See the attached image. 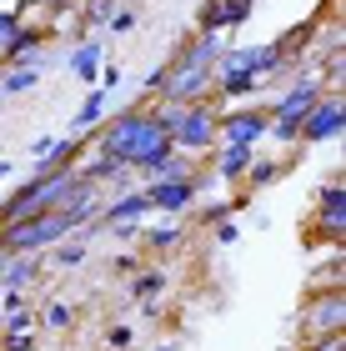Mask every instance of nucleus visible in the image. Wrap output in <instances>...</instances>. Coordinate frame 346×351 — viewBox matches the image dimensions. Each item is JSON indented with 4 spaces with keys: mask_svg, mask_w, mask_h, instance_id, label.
<instances>
[{
    "mask_svg": "<svg viewBox=\"0 0 346 351\" xmlns=\"http://www.w3.org/2000/svg\"><path fill=\"white\" fill-rule=\"evenodd\" d=\"M86 141H90V151L116 156L131 176H156V166L176 151L171 146V131L161 125V116L151 106H125L116 116H106Z\"/></svg>",
    "mask_w": 346,
    "mask_h": 351,
    "instance_id": "obj_1",
    "label": "nucleus"
},
{
    "mask_svg": "<svg viewBox=\"0 0 346 351\" xmlns=\"http://www.w3.org/2000/svg\"><path fill=\"white\" fill-rule=\"evenodd\" d=\"M321 101V75L317 71H291V86L271 101V110H266V141L271 146H296V136H301V121L306 110Z\"/></svg>",
    "mask_w": 346,
    "mask_h": 351,
    "instance_id": "obj_2",
    "label": "nucleus"
},
{
    "mask_svg": "<svg viewBox=\"0 0 346 351\" xmlns=\"http://www.w3.org/2000/svg\"><path fill=\"white\" fill-rule=\"evenodd\" d=\"M71 231H75V216H66V211H25L15 221H0V251H10V256H40V251H51Z\"/></svg>",
    "mask_w": 346,
    "mask_h": 351,
    "instance_id": "obj_3",
    "label": "nucleus"
},
{
    "mask_svg": "<svg viewBox=\"0 0 346 351\" xmlns=\"http://www.w3.org/2000/svg\"><path fill=\"white\" fill-rule=\"evenodd\" d=\"M216 101H196V106H181V116L171 121V146L196 156V161H206L216 151Z\"/></svg>",
    "mask_w": 346,
    "mask_h": 351,
    "instance_id": "obj_4",
    "label": "nucleus"
},
{
    "mask_svg": "<svg viewBox=\"0 0 346 351\" xmlns=\"http://www.w3.org/2000/svg\"><path fill=\"white\" fill-rule=\"evenodd\" d=\"M346 326V291H306V301L296 306V341L311 337H336Z\"/></svg>",
    "mask_w": 346,
    "mask_h": 351,
    "instance_id": "obj_5",
    "label": "nucleus"
},
{
    "mask_svg": "<svg viewBox=\"0 0 346 351\" xmlns=\"http://www.w3.org/2000/svg\"><path fill=\"white\" fill-rule=\"evenodd\" d=\"M266 121V106H216V146H261Z\"/></svg>",
    "mask_w": 346,
    "mask_h": 351,
    "instance_id": "obj_6",
    "label": "nucleus"
},
{
    "mask_svg": "<svg viewBox=\"0 0 346 351\" xmlns=\"http://www.w3.org/2000/svg\"><path fill=\"white\" fill-rule=\"evenodd\" d=\"M146 201H151V211H161V216H186L191 206L201 201V176H151L146 186Z\"/></svg>",
    "mask_w": 346,
    "mask_h": 351,
    "instance_id": "obj_7",
    "label": "nucleus"
},
{
    "mask_svg": "<svg viewBox=\"0 0 346 351\" xmlns=\"http://www.w3.org/2000/svg\"><path fill=\"white\" fill-rule=\"evenodd\" d=\"M346 131V95H332L321 90V101L306 110L301 121V136H296V146H321V141H336Z\"/></svg>",
    "mask_w": 346,
    "mask_h": 351,
    "instance_id": "obj_8",
    "label": "nucleus"
},
{
    "mask_svg": "<svg viewBox=\"0 0 346 351\" xmlns=\"http://www.w3.org/2000/svg\"><path fill=\"white\" fill-rule=\"evenodd\" d=\"M306 241H311V246H332V251H341V241H346V201H326V206H317V211H311Z\"/></svg>",
    "mask_w": 346,
    "mask_h": 351,
    "instance_id": "obj_9",
    "label": "nucleus"
},
{
    "mask_svg": "<svg viewBox=\"0 0 346 351\" xmlns=\"http://www.w3.org/2000/svg\"><path fill=\"white\" fill-rule=\"evenodd\" d=\"M251 10H256V0H211V5H201V30H216V36H226V30L246 25Z\"/></svg>",
    "mask_w": 346,
    "mask_h": 351,
    "instance_id": "obj_10",
    "label": "nucleus"
},
{
    "mask_svg": "<svg viewBox=\"0 0 346 351\" xmlns=\"http://www.w3.org/2000/svg\"><path fill=\"white\" fill-rule=\"evenodd\" d=\"M211 171H216V181H226V186H241V176H246V166L256 161V146H216L211 156Z\"/></svg>",
    "mask_w": 346,
    "mask_h": 351,
    "instance_id": "obj_11",
    "label": "nucleus"
},
{
    "mask_svg": "<svg viewBox=\"0 0 346 351\" xmlns=\"http://www.w3.org/2000/svg\"><path fill=\"white\" fill-rule=\"evenodd\" d=\"M101 60H106V40H96V36H81L75 40V51H71V75L75 81H86V86H96V75H101Z\"/></svg>",
    "mask_w": 346,
    "mask_h": 351,
    "instance_id": "obj_12",
    "label": "nucleus"
},
{
    "mask_svg": "<svg viewBox=\"0 0 346 351\" xmlns=\"http://www.w3.org/2000/svg\"><path fill=\"white\" fill-rule=\"evenodd\" d=\"M106 116H111V101H106V90L96 86V90H90L86 101H81V110L71 116V136H90V131H96V125H101Z\"/></svg>",
    "mask_w": 346,
    "mask_h": 351,
    "instance_id": "obj_13",
    "label": "nucleus"
},
{
    "mask_svg": "<svg viewBox=\"0 0 346 351\" xmlns=\"http://www.w3.org/2000/svg\"><path fill=\"white\" fill-rule=\"evenodd\" d=\"M136 241L146 246V251H156V256H166V251H176V246L186 241V231H181V226H171V221H161V226H146V221H140Z\"/></svg>",
    "mask_w": 346,
    "mask_h": 351,
    "instance_id": "obj_14",
    "label": "nucleus"
},
{
    "mask_svg": "<svg viewBox=\"0 0 346 351\" xmlns=\"http://www.w3.org/2000/svg\"><path fill=\"white\" fill-rule=\"evenodd\" d=\"M40 81H45V66H10V71H0V101L36 90Z\"/></svg>",
    "mask_w": 346,
    "mask_h": 351,
    "instance_id": "obj_15",
    "label": "nucleus"
},
{
    "mask_svg": "<svg viewBox=\"0 0 346 351\" xmlns=\"http://www.w3.org/2000/svg\"><path fill=\"white\" fill-rule=\"evenodd\" d=\"M36 276H40V256H10L0 271V291H25Z\"/></svg>",
    "mask_w": 346,
    "mask_h": 351,
    "instance_id": "obj_16",
    "label": "nucleus"
},
{
    "mask_svg": "<svg viewBox=\"0 0 346 351\" xmlns=\"http://www.w3.org/2000/svg\"><path fill=\"white\" fill-rule=\"evenodd\" d=\"M281 171H286V161H276V156H261V151H256V161L246 166V176H241V186L251 191V196H256V191H266V186H271L276 176H281Z\"/></svg>",
    "mask_w": 346,
    "mask_h": 351,
    "instance_id": "obj_17",
    "label": "nucleus"
},
{
    "mask_svg": "<svg viewBox=\"0 0 346 351\" xmlns=\"http://www.w3.org/2000/svg\"><path fill=\"white\" fill-rule=\"evenodd\" d=\"M166 271L161 266H140L131 271V301H156V296H166Z\"/></svg>",
    "mask_w": 346,
    "mask_h": 351,
    "instance_id": "obj_18",
    "label": "nucleus"
},
{
    "mask_svg": "<svg viewBox=\"0 0 346 351\" xmlns=\"http://www.w3.org/2000/svg\"><path fill=\"white\" fill-rule=\"evenodd\" d=\"M51 256H55V266H66V271H71V266H86V256H90V241H81V236L71 231V236H60V241L51 246Z\"/></svg>",
    "mask_w": 346,
    "mask_h": 351,
    "instance_id": "obj_19",
    "label": "nucleus"
},
{
    "mask_svg": "<svg viewBox=\"0 0 346 351\" xmlns=\"http://www.w3.org/2000/svg\"><path fill=\"white\" fill-rule=\"evenodd\" d=\"M341 266H346V261H341V251H332V261H326V271L317 266V271L306 276V291H336V286H341V276H346ZM341 291H346V286H341Z\"/></svg>",
    "mask_w": 346,
    "mask_h": 351,
    "instance_id": "obj_20",
    "label": "nucleus"
},
{
    "mask_svg": "<svg viewBox=\"0 0 346 351\" xmlns=\"http://www.w3.org/2000/svg\"><path fill=\"white\" fill-rule=\"evenodd\" d=\"M86 146H90V141L86 136H55V151H51V161H45V166H75V161H81V156H86Z\"/></svg>",
    "mask_w": 346,
    "mask_h": 351,
    "instance_id": "obj_21",
    "label": "nucleus"
},
{
    "mask_svg": "<svg viewBox=\"0 0 346 351\" xmlns=\"http://www.w3.org/2000/svg\"><path fill=\"white\" fill-rule=\"evenodd\" d=\"M40 316L36 311H25V306H15V311H0V337H15V331H36Z\"/></svg>",
    "mask_w": 346,
    "mask_h": 351,
    "instance_id": "obj_22",
    "label": "nucleus"
},
{
    "mask_svg": "<svg viewBox=\"0 0 346 351\" xmlns=\"http://www.w3.org/2000/svg\"><path fill=\"white\" fill-rule=\"evenodd\" d=\"M111 10H116V0H81V5H75V15H81L86 30L90 25H106V21H111Z\"/></svg>",
    "mask_w": 346,
    "mask_h": 351,
    "instance_id": "obj_23",
    "label": "nucleus"
},
{
    "mask_svg": "<svg viewBox=\"0 0 346 351\" xmlns=\"http://www.w3.org/2000/svg\"><path fill=\"white\" fill-rule=\"evenodd\" d=\"M71 322H75V301H51L40 316V326H55V331H66Z\"/></svg>",
    "mask_w": 346,
    "mask_h": 351,
    "instance_id": "obj_24",
    "label": "nucleus"
},
{
    "mask_svg": "<svg viewBox=\"0 0 346 351\" xmlns=\"http://www.w3.org/2000/svg\"><path fill=\"white\" fill-rule=\"evenodd\" d=\"M106 30H111V36H131V30H136V10L116 5V10H111V21H106Z\"/></svg>",
    "mask_w": 346,
    "mask_h": 351,
    "instance_id": "obj_25",
    "label": "nucleus"
},
{
    "mask_svg": "<svg viewBox=\"0 0 346 351\" xmlns=\"http://www.w3.org/2000/svg\"><path fill=\"white\" fill-rule=\"evenodd\" d=\"M106 346H111V351H131L136 346V331L125 326V322H116L111 331H106Z\"/></svg>",
    "mask_w": 346,
    "mask_h": 351,
    "instance_id": "obj_26",
    "label": "nucleus"
},
{
    "mask_svg": "<svg viewBox=\"0 0 346 351\" xmlns=\"http://www.w3.org/2000/svg\"><path fill=\"white\" fill-rule=\"evenodd\" d=\"M15 36H21V15H15V10H0V51H5Z\"/></svg>",
    "mask_w": 346,
    "mask_h": 351,
    "instance_id": "obj_27",
    "label": "nucleus"
},
{
    "mask_svg": "<svg viewBox=\"0 0 346 351\" xmlns=\"http://www.w3.org/2000/svg\"><path fill=\"white\" fill-rule=\"evenodd\" d=\"M96 81H101V90H106V95H111V90H121V86H125V71H121V66H106V60H101V75H96Z\"/></svg>",
    "mask_w": 346,
    "mask_h": 351,
    "instance_id": "obj_28",
    "label": "nucleus"
},
{
    "mask_svg": "<svg viewBox=\"0 0 346 351\" xmlns=\"http://www.w3.org/2000/svg\"><path fill=\"white\" fill-rule=\"evenodd\" d=\"M0 351H40V341L30 331H15V337H0Z\"/></svg>",
    "mask_w": 346,
    "mask_h": 351,
    "instance_id": "obj_29",
    "label": "nucleus"
},
{
    "mask_svg": "<svg viewBox=\"0 0 346 351\" xmlns=\"http://www.w3.org/2000/svg\"><path fill=\"white\" fill-rule=\"evenodd\" d=\"M296 351H346V341H341V331H336V337H311V341H301Z\"/></svg>",
    "mask_w": 346,
    "mask_h": 351,
    "instance_id": "obj_30",
    "label": "nucleus"
},
{
    "mask_svg": "<svg viewBox=\"0 0 346 351\" xmlns=\"http://www.w3.org/2000/svg\"><path fill=\"white\" fill-rule=\"evenodd\" d=\"M216 241H221V246H231V241H241V226H236V216H226V221H216Z\"/></svg>",
    "mask_w": 346,
    "mask_h": 351,
    "instance_id": "obj_31",
    "label": "nucleus"
},
{
    "mask_svg": "<svg viewBox=\"0 0 346 351\" xmlns=\"http://www.w3.org/2000/svg\"><path fill=\"white\" fill-rule=\"evenodd\" d=\"M166 71H171V66H156V71H146L140 90H146V95H161V90H166Z\"/></svg>",
    "mask_w": 346,
    "mask_h": 351,
    "instance_id": "obj_32",
    "label": "nucleus"
},
{
    "mask_svg": "<svg viewBox=\"0 0 346 351\" xmlns=\"http://www.w3.org/2000/svg\"><path fill=\"white\" fill-rule=\"evenodd\" d=\"M51 151H55V136H40V141H30V161H36V166H45V161H51Z\"/></svg>",
    "mask_w": 346,
    "mask_h": 351,
    "instance_id": "obj_33",
    "label": "nucleus"
},
{
    "mask_svg": "<svg viewBox=\"0 0 346 351\" xmlns=\"http://www.w3.org/2000/svg\"><path fill=\"white\" fill-rule=\"evenodd\" d=\"M116 276H131V271H140V256H131V251H116Z\"/></svg>",
    "mask_w": 346,
    "mask_h": 351,
    "instance_id": "obj_34",
    "label": "nucleus"
},
{
    "mask_svg": "<svg viewBox=\"0 0 346 351\" xmlns=\"http://www.w3.org/2000/svg\"><path fill=\"white\" fill-rule=\"evenodd\" d=\"M0 181H10V161H5V156H0Z\"/></svg>",
    "mask_w": 346,
    "mask_h": 351,
    "instance_id": "obj_35",
    "label": "nucleus"
},
{
    "mask_svg": "<svg viewBox=\"0 0 346 351\" xmlns=\"http://www.w3.org/2000/svg\"><path fill=\"white\" fill-rule=\"evenodd\" d=\"M156 351H176V341H161V346H156Z\"/></svg>",
    "mask_w": 346,
    "mask_h": 351,
    "instance_id": "obj_36",
    "label": "nucleus"
},
{
    "mask_svg": "<svg viewBox=\"0 0 346 351\" xmlns=\"http://www.w3.org/2000/svg\"><path fill=\"white\" fill-rule=\"evenodd\" d=\"M201 5H211V0H201Z\"/></svg>",
    "mask_w": 346,
    "mask_h": 351,
    "instance_id": "obj_37",
    "label": "nucleus"
}]
</instances>
